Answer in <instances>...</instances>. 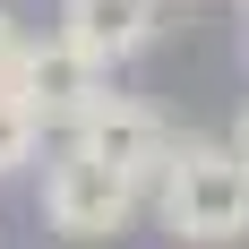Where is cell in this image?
Wrapping results in <instances>:
<instances>
[{
    "label": "cell",
    "instance_id": "7",
    "mask_svg": "<svg viewBox=\"0 0 249 249\" xmlns=\"http://www.w3.org/2000/svg\"><path fill=\"white\" fill-rule=\"evenodd\" d=\"M18 43H26V35H18V9L0 0V77H9V60H18Z\"/></svg>",
    "mask_w": 249,
    "mask_h": 249
},
{
    "label": "cell",
    "instance_id": "5",
    "mask_svg": "<svg viewBox=\"0 0 249 249\" xmlns=\"http://www.w3.org/2000/svg\"><path fill=\"white\" fill-rule=\"evenodd\" d=\"M155 26H163V0H60V35L103 69L138 60L155 43Z\"/></svg>",
    "mask_w": 249,
    "mask_h": 249
},
{
    "label": "cell",
    "instance_id": "2",
    "mask_svg": "<svg viewBox=\"0 0 249 249\" xmlns=\"http://www.w3.org/2000/svg\"><path fill=\"white\" fill-rule=\"evenodd\" d=\"M138 215H146V180L112 172V163H95V155H77V146H60L43 163V224L60 241L103 249V241H121Z\"/></svg>",
    "mask_w": 249,
    "mask_h": 249
},
{
    "label": "cell",
    "instance_id": "3",
    "mask_svg": "<svg viewBox=\"0 0 249 249\" xmlns=\"http://www.w3.org/2000/svg\"><path fill=\"white\" fill-rule=\"evenodd\" d=\"M0 86L43 121V138H52V129L69 138V129L86 121V103L112 86V69H103V60H86L69 35H43V43H18V60H9V77H0Z\"/></svg>",
    "mask_w": 249,
    "mask_h": 249
},
{
    "label": "cell",
    "instance_id": "8",
    "mask_svg": "<svg viewBox=\"0 0 249 249\" xmlns=\"http://www.w3.org/2000/svg\"><path fill=\"white\" fill-rule=\"evenodd\" d=\"M232 146H241V155H249V112H241V138H232Z\"/></svg>",
    "mask_w": 249,
    "mask_h": 249
},
{
    "label": "cell",
    "instance_id": "6",
    "mask_svg": "<svg viewBox=\"0 0 249 249\" xmlns=\"http://www.w3.org/2000/svg\"><path fill=\"white\" fill-rule=\"evenodd\" d=\"M35 155H43V121H35V112L0 86V180H18Z\"/></svg>",
    "mask_w": 249,
    "mask_h": 249
},
{
    "label": "cell",
    "instance_id": "1",
    "mask_svg": "<svg viewBox=\"0 0 249 249\" xmlns=\"http://www.w3.org/2000/svg\"><path fill=\"white\" fill-rule=\"evenodd\" d=\"M146 198H155V224L172 241L224 249L249 232V155L232 138H180L163 155V172L146 180Z\"/></svg>",
    "mask_w": 249,
    "mask_h": 249
},
{
    "label": "cell",
    "instance_id": "4",
    "mask_svg": "<svg viewBox=\"0 0 249 249\" xmlns=\"http://www.w3.org/2000/svg\"><path fill=\"white\" fill-rule=\"evenodd\" d=\"M69 146L95 155V163H112V172H129V180H155V172H163V155H172V129L155 121L146 103H129V95L103 86V95L86 103V121L69 129Z\"/></svg>",
    "mask_w": 249,
    "mask_h": 249
}]
</instances>
